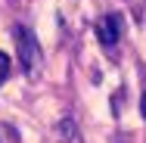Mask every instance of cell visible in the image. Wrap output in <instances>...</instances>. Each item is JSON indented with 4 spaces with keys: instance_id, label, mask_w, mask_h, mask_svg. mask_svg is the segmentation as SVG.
Here are the masks:
<instances>
[{
    "instance_id": "cell-1",
    "label": "cell",
    "mask_w": 146,
    "mask_h": 143,
    "mask_svg": "<svg viewBox=\"0 0 146 143\" xmlns=\"http://www.w3.org/2000/svg\"><path fill=\"white\" fill-rule=\"evenodd\" d=\"M16 47H19V59H22L25 72H37V65H40L44 56H40V47H37L34 34L25 25H16Z\"/></svg>"
},
{
    "instance_id": "cell-2",
    "label": "cell",
    "mask_w": 146,
    "mask_h": 143,
    "mask_svg": "<svg viewBox=\"0 0 146 143\" xmlns=\"http://www.w3.org/2000/svg\"><path fill=\"white\" fill-rule=\"evenodd\" d=\"M118 34H121V19H118V13H109V16H103V22H100V28H96V37H100V44H103L106 50H115Z\"/></svg>"
},
{
    "instance_id": "cell-3",
    "label": "cell",
    "mask_w": 146,
    "mask_h": 143,
    "mask_svg": "<svg viewBox=\"0 0 146 143\" xmlns=\"http://www.w3.org/2000/svg\"><path fill=\"white\" fill-rule=\"evenodd\" d=\"M9 69H13V62H9V56L0 50V81H6V78H9Z\"/></svg>"
},
{
    "instance_id": "cell-4",
    "label": "cell",
    "mask_w": 146,
    "mask_h": 143,
    "mask_svg": "<svg viewBox=\"0 0 146 143\" xmlns=\"http://www.w3.org/2000/svg\"><path fill=\"white\" fill-rule=\"evenodd\" d=\"M140 115L146 118V87H143V100H140Z\"/></svg>"
}]
</instances>
